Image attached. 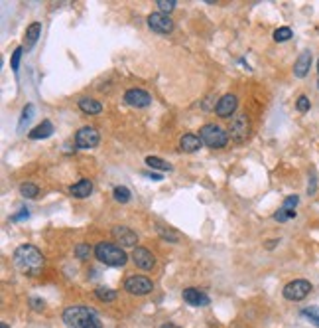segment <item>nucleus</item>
I'll return each mask as SVG.
<instances>
[{
  "label": "nucleus",
  "mask_w": 319,
  "mask_h": 328,
  "mask_svg": "<svg viewBox=\"0 0 319 328\" xmlns=\"http://www.w3.org/2000/svg\"><path fill=\"white\" fill-rule=\"evenodd\" d=\"M12 259H14V265L26 275H38L44 269V261H46L42 251L36 245H30V243L18 245Z\"/></svg>",
  "instance_id": "1"
},
{
  "label": "nucleus",
  "mask_w": 319,
  "mask_h": 328,
  "mask_svg": "<svg viewBox=\"0 0 319 328\" xmlns=\"http://www.w3.org/2000/svg\"><path fill=\"white\" fill-rule=\"evenodd\" d=\"M65 328H103V322L93 309L89 307H67L61 314Z\"/></svg>",
  "instance_id": "2"
},
{
  "label": "nucleus",
  "mask_w": 319,
  "mask_h": 328,
  "mask_svg": "<svg viewBox=\"0 0 319 328\" xmlns=\"http://www.w3.org/2000/svg\"><path fill=\"white\" fill-rule=\"evenodd\" d=\"M95 257L107 267H124L128 261V255L124 249L114 245L111 241H101L95 245Z\"/></svg>",
  "instance_id": "3"
},
{
  "label": "nucleus",
  "mask_w": 319,
  "mask_h": 328,
  "mask_svg": "<svg viewBox=\"0 0 319 328\" xmlns=\"http://www.w3.org/2000/svg\"><path fill=\"white\" fill-rule=\"evenodd\" d=\"M199 139L203 141V145L209 148H215V150H219V148H225L229 145V132L225 131L221 125H215V123H207V125H203L201 129H199Z\"/></svg>",
  "instance_id": "4"
},
{
  "label": "nucleus",
  "mask_w": 319,
  "mask_h": 328,
  "mask_svg": "<svg viewBox=\"0 0 319 328\" xmlns=\"http://www.w3.org/2000/svg\"><path fill=\"white\" fill-rule=\"evenodd\" d=\"M250 134V119L244 113H235L229 125V136L235 143H244Z\"/></svg>",
  "instance_id": "5"
},
{
  "label": "nucleus",
  "mask_w": 319,
  "mask_h": 328,
  "mask_svg": "<svg viewBox=\"0 0 319 328\" xmlns=\"http://www.w3.org/2000/svg\"><path fill=\"white\" fill-rule=\"evenodd\" d=\"M122 287H124V291H126L128 295L144 296V295H150V293H152L154 283H152V279H148V277H144V275H130V277L124 279Z\"/></svg>",
  "instance_id": "6"
},
{
  "label": "nucleus",
  "mask_w": 319,
  "mask_h": 328,
  "mask_svg": "<svg viewBox=\"0 0 319 328\" xmlns=\"http://www.w3.org/2000/svg\"><path fill=\"white\" fill-rule=\"evenodd\" d=\"M311 289H313V285L307 279H294L284 287L282 293H284V298H288V300H303L311 293Z\"/></svg>",
  "instance_id": "7"
},
{
  "label": "nucleus",
  "mask_w": 319,
  "mask_h": 328,
  "mask_svg": "<svg viewBox=\"0 0 319 328\" xmlns=\"http://www.w3.org/2000/svg\"><path fill=\"white\" fill-rule=\"evenodd\" d=\"M148 26H150V30L156 34H162V36H168V34H172L174 30V20L170 18V14H164V12H152L150 16H148Z\"/></svg>",
  "instance_id": "8"
},
{
  "label": "nucleus",
  "mask_w": 319,
  "mask_h": 328,
  "mask_svg": "<svg viewBox=\"0 0 319 328\" xmlns=\"http://www.w3.org/2000/svg\"><path fill=\"white\" fill-rule=\"evenodd\" d=\"M101 143V134L95 127L87 125V127H81L77 134H75V145L77 148H95Z\"/></svg>",
  "instance_id": "9"
},
{
  "label": "nucleus",
  "mask_w": 319,
  "mask_h": 328,
  "mask_svg": "<svg viewBox=\"0 0 319 328\" xmlns=\"http://www.w3.org/2000/svg\"><path fill=\"white\" fill-rule=\"evenodd\" d=\"M237 107H239V97L235 93H227L223 97H219L217 107H215V113H217L219 119H231L237 113Z\"/></svg>",
  "instance_id": "10"
},
{
  "label": "nucleus",
  "mask_w": 319,
  "mask_h": 328,
  "mask_svg": "<svg viewBox=\"0 0 319 328\" xmlns=\"http://www.w3.org/2000/svg\"><path fill=\"white\" fill-rule=\"evenodd\" d=\"M130 259L142 271H152L156 265V257L148 247H134V251L130 253Z\"/></svg>",
  "instance_id": "11"
},
{
  "label": "nucleus",
  "mask_w": 319,
  "mask_h": 328,
  "mask_svg": "<svg viewBox=\"0 0 319 328\" xmlns=\"http://www.w3.org/2000/svg\"><path fill=\"white\" fill-rule=\"evenodd\" d=\"M124 103L134 107V109H144V107H148L152 103V95L148 91L140 89V87H132V89L124 91Z\"/></svg>",
  "instance_id": "12"
},
{
  "label": "nucleus",
  "mask_w": 319,
  "mask_h": 328,
  "mask_svg": "<svg viewBox=\"0 0 319 328\" xmlns=\"http://www.w3.org/2000/svg\"><path fill=\"white\" fill-rule=\"evenodd\" d=\"M112 237L118 239L120 245H124V247H136V243H138V233L132 231L130 228H126V226H116V228H112Z\"/></svg>",
  "instance_id": "13"
},
{
  "label": "nucleus",
  "mask_w": 319,
  "mask_h": 328,
  "mask_svg": "<svg viewBox=\"0 0 319 328\" xmlns=\"http://www.w3.org/2000/svg\"><path fill=\"white\" fill-rule=\"evenodd\" d=\"M181 296H183V300L187 303V305H192V307H207L209 303V296L203 293V291H199V289H195V287H187L183 293H181Z\"/></svg>",
  "instance_id": "14"
},
{
  "label": "nucleus",
  "mask_w": 319,
  "mask_h": 328,
  "mask_svg": "<svg viewBox=\"0 0 319 328\" xmlns=\"http://www.w3.org/2000/svg\"><path fill=\"white\" fill-rule=\"evenodd\" d=\"M309 67H311V51L303 49L302 53H300V58L296 60V64H294V75L302 79V77H305L309 73Z\"/></svg>",
  "instance_id": "15"
},
{
  "label": "nucleus",
  "mask_w": 319,
  "mask_h": 328,
  "mask_svg": "<svg viewBox=\"0 0 319 328\" xmlns=\"http://www.w3.org/2000/svg\"><path fill=\"white\" fill-rule=\"evenodd\" d=\"M69 194L73 198H89L93 194V182L89 180V178H83L79 180L77 184H73V186H69Z\"/></svg>",
  "instance_id": "16"
},
{
  "label": "nucleus",
  "mask_w": 319,
  "mask_h": 328,
  "mask_svg": "<svg viewBox=\"0 0 319 328\" xmlns=\"http://www.w3.org/2000/svg\"><path fill=\"white\" fill-rule=\"evenodd\" d=\"M201 147H203V141H201L197 134L187 132V134H183V136L179 139V148H181L183 152H197Z\"/></svg>",
  "instance_id": "17"
},
{
  "label": "nucleus",
  "mask_w": 319,
  "mask_h": 328,
  "mask_svg": "<svg viewBox=\"0 0 319 328\" xmlns=\"http://www.w3.org/2000/svg\"><path fill=\"white\" fill-rule=\"evenodd\" d=\"M53 134V123L51 121H42L40 125H36L32 131L28 132V136L32 141H40V139H48Z\"/></svg>",
  "instance_id": "18"
},
{
  "label": "nucleus",
  "mask_w": 319,
  "mask_h": 328,
  "mask_svg": "<svg viewBox=\"0 0 319 328\" xmlns=\"http://www.w3.org/2000/svg\"><path fill=\"white\" fill-rule=\"evenodd\" d=\"M79 109L85 115H101L103 113V103L91 97H81L79 99Z\"/></svg>",
  "instance_id": "19"
},
{
  "label": "nucleus",
  "mask_w": 319,
  "mask_h": 328,
  "mask_svg": "<svg viewBox=\"0 0 319 328\" xmlns=\"http://www.w3.org/2000/svg\"><path fill=\"white\" fill-rule=\"evenodd\" d=\"M144 162L146 166H150V168H154V170H164V172H172V164L166 162L164 158H160V156H146L144 158Z\"/></svg>",
  "instance_id": "20"
},
{
  "label": "nucleus",
  "mask_w": 319,
  "mask_h": 328,
  "mask_svg": "<svg viewBox=\"0 0 319 328\" xmlns=\"http://www.w3.org/2000/svg\"><path fill=\"white\" fill-rule=\"evenodd\" d=\"M40 34H42V24H40V22H32V24L26 28V42H28V46H34V44L38 42Z\"/></svg>",
  "instance_id": "21"
},
{
  "label": "nucleus",
  "mask_w": 319,
  "mask_h": 328,
  "mask_svg": "<svg viewBox=\"0 0 319 328\" xmlns=\"http://www.w3.org/2000/svg\"><path fill=\"white\" fill-rule=\"evenodd\" d=\"M34 111H36V107H34L32 103H28V105L22 109V117H20V123H18V131L20 132L24 131V127H28V123L32 121Z\"/></svg>",
  "instance_id": "22"
},
{
  "label": "nucleus",
  "mask_w": 319,
  "mask_h": 328,
  "mask_svg": "<svg viewBox=\"0 0 319 328\" xmlns=\"http://www.w3.org/2000/svg\"><path fill=\"white\" fill-rule=\"evenodd\" d=\"M20 194L24 198H28V200H34V198H38V194H40V188L34 182H24L20 186Z\"/></svg>",
  "instance_id": "23"
},
{
  "label": "nucleus",
  "mask_w": 319,
  "mask_h": 328,
  "mask_svg": "<svg viewBox=\"0 0 319 328\" xmlns=\"http://www.w3.org/2000/svg\"><path fill=\"white\" fill-rule=\"evenodd\" d=\"M112 198H114L118 204H126V202H130L132 194H130V190H128L126 186H114V190H112Z\"/></svg>",
  "instance_id": "24"
},
{
  "label": "nucleus",
  "mask_w": 319,
  "mask_h": 328,
  "mask_svg": "<svg viewBox=\"0 0 319 328\" xmlns=\"http://www.w3.org/2000/svg\"><path fill=\"white\" fill-rule=\"evenodd\" d=\"M95 295H97V298H101L103 303H114V300H116V291L107 289V287H97Z\"/></svg>",
  "instance_id": "25"
},
{
  "label": "nucleus",
  "mask_w": 319,
  "mask_h": 328,
  "mask_svg": "<svg viewBox=\"0 0 319 328\" xmlns=\"http://www.w3.org/2000/svg\"><path fill=\"white\" fill-rule=\"evenodd\" d=\"M75 255L81 261H87L91 255H95V247H91L89 243H79V245L75 247Z\"/></svg>",
  "instance_id": "26"
},
{
  "label": "nucleus",
  "mask_w": 319,
  "mask_h": 328,
  "mask_svg": "<svg viewBox=\"0 0 319 328\" xmlns=\"http://www.w3.org/2000/svg\"><path fill=\"white\" fill-rule=\"evenodd\" d=\"M292 36H294V30H292V28H288V26L276 28L274 34H272L274 42H288V40H292Z\"/></svg>",
  "instance_id": "27"
},
{
  "label": "nucleus",
  "mask_w": 319,
  "mask_h": 328,
  "mask_svg": "<svg viewBox=\"0 0 319 328\" xmlns=\"http://www.w3.org/2000/svg\"><path fill=\"white\" fill-rule=\"evenodd\" d=\"M302 316L305 320H309L313 326L319 328V307H307V309H303Z\"/></svg>",
  "instance_id": "28"
},
{
  "label": "nucleus",
  "mask_w": 319,
  "mask_h": 328,
  "mask_svg": "<svg viewBox=\"0 0 319 328\" xmlns=\"http://www.w3.org/2000/svg\"><path fill=\"white\" fill-rule=\"evenodd\" d=\"M156 231H158V233L164 237V239H166V241H172V243H177V241H179V235H177L176 231L166 230L162 224H156Z\"/></svg>",
  "instance_id": "29"
},
{
  "label": "nucleus",
  "mask_w": 319,
  "mask_h": 328,
  "mask_svg": "<svg viewBox=\"0 0 319 328\" xmlns=\"http://www.w3.org/2000/svg\"><path fill=\"white\" fill-rule=\"evenodd\" d=\"M294 217H296V212H288L284 208H278V212L274 213V220L280 222V224H284L288 220H294Z\"/></svg>",
  "instance_id": "30"
},
{
  "label": "nucleus",
  "mask_w": 319,
  "mask_h": 328,
  "mask_svg": "<svg viewBox=\"0 0 319 328\" xmlns=\"http://www.w3.org/2000/svg\"><path fill=\"white\" fill-rule=\"evenodd\" d=\"M22 53H24V48H22V46H18V48L14 49V53H12V58H10V67H12V71H14V73H16L18 67H20Z\"/></svg>",
  "instance_id": "31"
},
{
  "label": "nucleus",
  "mask_w": 319,
  "mask_h": 328,
  "mask_svg": "<svg viewBox=\"0 0 319 328\" xmlns=\"http://www.w3.org/2000/svg\"><path fill=\"white\" fill-rule=\"evenodd\" d=\"M296 109H298L300 113H307V111L311 109V101H309V97L300 95V97H298V101H296Z\"/></svg>",
  "instance_id": "32"
},
{
  "label": "nucleus",
  "mask_w": 319,
  "mask_h": 328,
  "mask_svg": "<svg viewBox=\"0 0 319 328\" xmlns=\"http://www.w3.org/2000/svg\"><path fill=\"white\" fill-rule=\"evenodd\" d=\"M158 8H160V12L170 14V12L176 8V0H158Z\"/></svg>",
  "instance_id": "33"
},
{
  "label": "nucleus",
  "mask_w": 319,
  "mask_h": 328,
  "mask_svg": "<svg viewBox=\"0 0 319 328\" xmlns=\"http://www.w3.org/2000/svg\"><path fill=\"white\" fill-rule=\"evenodd\" d=\"M300 204V198L298 196H288L286 200H284V204H282V208L284 210H288V212H296V206Z\"/></svg>",
  "instance_id": "34"
},
{
  "label": "nucleus",
  "mask_w": 319,
  "mask_h": 328,
  "mask_svg": "<svg viewBox=\"0 0 319 328\" xmlns=\"http://www.w3.org/2000/svg\"><path fill=\"white\" fill-rule=\"evenodd\" d=\"M30 307L34 311H44L46 309V300L44 298H30Z\"/></svg>",
  "instance_id": "35"
},
{
  "label": "nucleus",
  "mask_w": 319,
  "mask_h": 328,
  "mask_svg": "<svg viewBox=\"0 0 319 328\" xmlns=\"http://www.w3.org/2000/svg\"><path fill=\"white\" fill-rule=\"evenodd\" d=\"M315 188H317V176L315 174H311V178H309V186H307V194H315Z\"/></svg>",
  "instance_id": "36"
},
{
  "label": "nucleus",
  "mask_w": 319,
  "mask_h": 328,
  "mask_svg": "<svg viewBox=\"0 0 319 328\" xmlns=\"http://www.w3.org/2000/svg\"><path fill=\"white\" fill-rule=\"evenodd\" d=\"M28 215H30V213H28V210H26V208H24V210H22V212L14 213V215H12V217H10V222H18V220H26V217H28Z\"/></svg>",
  "instance_id": "37"
},
{
  "label": "nucleus",
  "mask_w": 319,
  "mask_h": 328,
  "mask_svg": "<svg viewBox=\"0 0 319 328\" xmlns=\"http://www.w3.org/2000/svg\"><path fill=\"white\" fill-rule=\"evenodd\" d=\"M211 103H215V95H209L207 101H205V103H203L201 107H203L205 111H211V109H213V107H211ZM215 105H217V103H215ZM213 111H215V109H213Z\"/></svg>",
  "instance_id": "38"
},
{
  "label": "nucleus",
  "mask_w": 319,
  "mask_h": 328,
  "mask_svg": "<svg viewBox=\"0 0 319 328\" xmlns=\"http://www.w3.org/2000/svg\"><path fill=\"white\" fill-rule=\"evenodd\" d=\"M146 176H148V178H152V180H162V178H164V176H160V174H156V172H150V174H146Z\"/></svg>",
  "instance_id": "39"
},
{
  "label": "nucleus",
  "mask_w": 319,
  "mask_h": 328,
  "mask_svg": "<svg viewBox=\"0 0 319 328\" xmlns=\"http://www.w3.org/2000/svg\"><path fill=\"white\" fill-rule=\"evenodd\" d=\"M278 243H280V239H274V241H268V243H266V247H268V249H272V247H276Z\"/></svg>",
  "instance_id": "40"
},
{
  "label": "nucleus",
  "mask_w": 319,
  "mask_h": 328,
  "mask_svg": "<svg viewBox=\"0 0 319 328\" xmlns=\"http://www.w3.org/2000/svg\"><path fill=\"white\" fill-rule=\"evenodd\" d=\"M160 328H177V326H174V324H170V322H168V324H162Z\"/></svg>",
  "instance_id": "41"
},
{
  "label": "nucleus",
  "mask_w": 319,
  "mask_h": 328,
  "mask_svg": "<svg viewBox=\"0 0 319 328\" xmlns=\"http://www.w3.org/2000/svg\"><path fill=\"white\" fill-rule=\"evenodd\" d=\"M0 328H10V326H8V324H4V322H2V324H0Z\"/></svg>",
  "instance_id": "42"
},
{
  "label": "nucleus",
  "mask_w": 319,
  "mask_h": 328,
  "mask_svg": "<svg viewBox=\"0 0 319 328\" xmlns=\"http://www.w3.org/2000/svg\"><path fill=\"white\" fill-rule=\"evenodd\" d=\"M317 75H319V60H317ZM317 87H319V79H317Z\"/></svg>",
  "instance_id": "43"
}]
</instances>
